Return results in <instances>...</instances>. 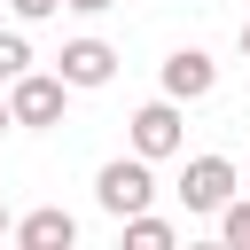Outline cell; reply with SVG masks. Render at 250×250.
Listing matches in <instances>:
<instances>
[{
    "mask_svg": "<svg viewBox=\"0 0 250 250\" xmlns=\"http://www.w3.org/2000/svg\"><path fill=\"white\" fill-rule=\"evenodd\" d=\"M219 86V62L203 55V47H180V55H164V94L172 102H203Z\"/></svg>",
    "mask_w": 250,
    "mask_h": 250,
    "instance_id": "obj_7",
    "label": "cell"
},
{
    "mask_svg": "<svg viewBox=\"0 0 250 250\" xmlns=\"http://www.w3.org/2000/svg\"><path fill=\"white\" fill-rule=\"evenodd\" d=\"M55 78H62V86H109V78H117V47H109V39H70V47L55 55Z\"/></svg>",
    "mask_w": 250,
    "mask_h": 250,
    "instance_id": "obj_5",
    "label": "cell"
},
{
    "mask_svg": "<svg viewBox=\"0 0 250 250\" xmlns=\"http://www.w3.org/2000/svg\"><path fill=\"white\" fill-rule=\"evenodd\" d=\"M70 16H102V8H117V0H62Z\"/></svg>",
    "mask_w": 250,
    "mask_h": 250,
    "instance_id": "obj_12",
    "label": "cell"
},
{
    "mask_svg": "<svg viewBox=\"0 0 250 250\" xmlns=\"http://www.w3.org/2000/svg\"><path fill=\"white\" fill-rule=\"evenodd\" d=\"M188 148V117H180V102L172 94H156V102H141L133 109V156H180Z\"/></svg>",
    "mask_w": 250,
    "mask_h": 250,
    "instance_id": "obj_3",
    "label": "cell"
},
{
    "mask_svg": "<svg viewBox=\"0 0 250 250\" xmlns=\"http://www.w3.org/2000/svg\"><path fill=\"white\" fill-rule=\"evenodd\" d=\"M8 227H16V219H8V203H0V242H8Z\"/></svg>",
    "mask_w": 250,
    "mask_h": 250,
    "instance_id": "obj_13",
    "label": "cell"
},
{
    "mask_svg": "<svg viewBox=\"0 0 250 250\" xmlns=\"http://www.w3.org/2000/svg\"><path fill=\"white\" fill-rule=\"evenodd\" d=\"M16 70H31V47H23L16 31H0V86H8Z\"/></svg>",
    "mask_w": 250,
    "mask_h": 250,
    "instance_id": "obj_10",
    "label": "cell"
},
{
    "mask_svg": "<svg viewBox=\"0 0 250 250\" xmlns=\"http://www.w3.org/2000/svg\"><path fill=\"white\" fill-rule=\"evenodd\" d=\"M8 8H16V16H23V23H47V16H55V8H62V0H8Z\"/></svg>",
    "mask_w": 250,
    "mask_h": 250,
    "instance_id": "obj_11",
    "label": "cell"
},
{
    "mask_svg": "<svg viewBox=\"0 0 250 250\" xmlns=\"http://www.w3.org/2000/svg\"><path fill=\"white\" fill-rule=\"evenodd\" d=\"M234 188H242V172H234L227 156H188V172H180V203H188L195 219H211Z\"/></svg>",
    "mask_w": 250,
    "mask_h": 250,
    "instance_id": "obj_4",
    "label": "cell"
},
{
    "mask_svg": "<svg viewBox=\"0 0 250 250\" xmlns=\"http://www.w3.org/2000/svg\"><path fill=\"white\" fill-rule=\"evenodd\" d=\"M8 242H23V250H70V242H78V219H70L62 203H39V211H23V219L8 227Z\"/></svg>",
    "mask_w": 250,
    "mask_h": 250,
    "instance_id": "obj_6",
    "label": "cell"
},
{
    "mask_svg": "<svg viewBox=\"0 0 250 250\" xmlns=\"http://www.w3.org/2000/svg\"><path fill=\"white\" fill-rule=\"evenodd\" d=\"M8 125H16V117H8V102H0V133H8Z\"/></svg>",
    "mask_w": 250,
    "mask_h": 250,
    "instance_id": "obj_14",
    "label": "cell"
},
{
    "mask_svg": "<svg viewBox=\"0 0 250 250\" xmlns=\"http://www.w3.org/2000/svg\"><path fill=\"white\" fill-rule=\"evenodd\" d=\"M117 227H125V242H133V250H172V242H180V227H172V219H156V211H133V219H117Z\"/></svg>",
    "mask_w": 250,
    "mask_h": 250,
    "instance_id": "obj_8",
    "label": "cell"
},
{
    "mask_svg": "<svg viewBox=\"0 0 250 250\" xmlns=\"http://www.w3.org/2000/svg\"><path fill=\"white\" fill-rule=\"evenodd\" d=\"M62 94H70V86H62L55 70H16V78H8V117L31 125V133H47V125H62Z\"/></svg>",
    "mask_w": 250,
    "mask_h": 250,
    "instance_id": "obj_2",
    "label": "cell"
},
{
    "mask_svg": "<svg viewBox=\"0 0 250 250\" xmlns=\"http://www.w3.org/2000/svg\"><path fill=\"white\" fill-rule=\"evenodd\" d=\"M242 55H250V23H242Z\"/></svg>",
    "mask_w": 250,
    "mask_h": 250,
    "instance_id": "obj_15",
    "label": "cell"
},
{
    "mask_svg": "<svg viewBox=\"0 0 250 250\" xmlns=\"http://www.w3.org/2000/svg\"><path fill=\"white\" fill-rule=\"evenodd\" d=\"M94 203H102L109 219L148 211V203H156V172H148V156H109V164L94 172Z\"/></svg>",
    "mask_w": 250,
    "mask_h": 250,
    "instance_id": "obj_1",
    "label": "cell"
},
{
    "mask_svg": "<svg viewBox=\"0 0 250 250\" xmlns=\"http://www.w3.org/2000/svg\"><path fill=\"white\" fill-rule=\"evenodd\" d=\"M211 219H219V242L227 250H250V195H227Z\"/></svg>",
    "mask_w": 250,
    "mask_h": 250,
    "instance_id": "obj_9",
    "label": "cell"
}]
</instances>
